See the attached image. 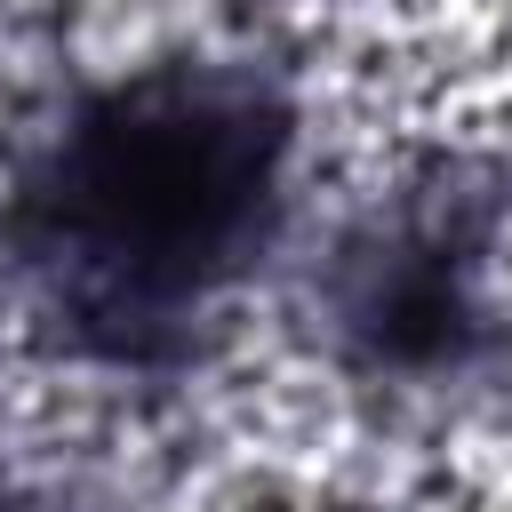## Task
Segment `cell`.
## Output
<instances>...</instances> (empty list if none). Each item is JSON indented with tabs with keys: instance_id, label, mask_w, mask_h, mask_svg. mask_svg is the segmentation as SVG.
<instances>
[{
	"instance_id": "obj_1",
	"label": "cell",
	"mask_w": 512,
	"mask_h": 512,
	"mask_svg": "<svg viewBox=\"0 0 512 512\" xmlns=\"http://www.w3.org/2000/svg\"><path fill=\"white\" fill-rule=\"evenodd\" d=\"M280 120L224 80H144L88 104L24 184V264L64 320L152 352L256 240Z\"/></svg>"
}]
</instances>
